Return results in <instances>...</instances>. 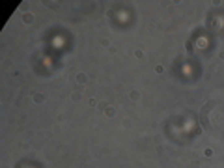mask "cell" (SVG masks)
Returning a JSON list of instances; mask_svg holds the SVG:
<instances>
[{"label": "cell", "mask_w": 224, "mask_h": 168, "mask_svg": "<svg viewBox=\"0 0 224 168\" xmlns=\"http://www.w3.org/2000/svg\"><path fill=\"white\" fill-rule=\"evenodd\" d=\"M50 45H52V49H56V50L64 49V47H66V37H64V34H56V36L52 37Z\"/></svg>", "instance_id": "obj_1"}, {"label": "cell", "mask_w": 224, "mask_h": 168, "mask_svg": "<svg viewBox=\"0 0 224 168\" xmlns=\"http://www.w3.org/2000/svg\"><path fill=\"white\" fill-rule=\"evenodd\" d=\"M116 17H118V21L127 23V21H129V11H123V10H122V11H118V13H116Z\"/></svg>", "instance_id": "obj_2"}, {"label": "cell", "mask_w": 224, "mask_h": 168, "mask_svg": "<svg viewBox=\"0 0 224 168\" xmlns=\"http://www.w3.org/2000/svg\"><path fill=\"white\" fill-rule=\"evenodd\" d=\"M196 45H198V49H200V50H204V49H207V45H209V39H207V37H200Z\"/></svg>", "instance_id": "obj_3"}, {"label": "cell", "mask_w": 224, "mask_h": 168, "mask_svg": "<svg viewBox=\"0 0 224 168\" xmlns=\"http://www.w3.org/2000/svg\"><path fill=\"white\" fill-rule=\"evenodd\" d=\"M52 62H54V60L50 58V56H47V58H43V66H47V67H50V66H52Z\"/></svg>", "instance_id": "obj_4"}, {"label": "cell", "mask_w": 224, "mask_h": 168, "mask_svg": "<svg viewBox=\"0 0 224 168\" xmlns=\"http://www.w3.org/2000/svg\"><path fill=\"white\" fill-rule=\"evenodd\" d=\"M183 73L189 75V73H191V66H185V67H183Z\"/></svg>", "instance_id": "obj_5"}, {"label": "cell", "mask_w": 224, "mask_h": 168, "mask_svg": "<svg viewBox=\"0 0 224 168\" xmlns=\"http://www.w3.org/2000/svg\"><path fill=\"white\" fill-rule=\"evenodd\" d=\"M23 168H34V166H28V164H24V166H23Z\"/></svg>", "instance_id": "obj_6"}]
</instances>
